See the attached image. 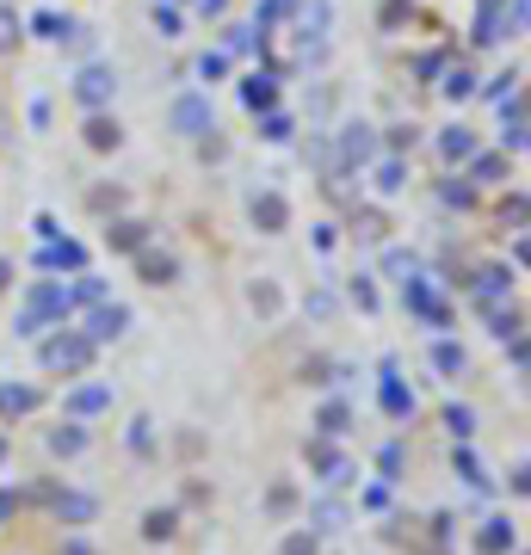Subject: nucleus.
<instances>
[{"instance_id": "1", "label": "nucleus", "mask_w": 531, "mask_h": 555, "mask_svg": "<svg viewBox=\"0 0 531 555\" xmlns=\"http://www.w3.org/2000/svg\"><path fill=\"white\" fill-rule=\"evenodd\" d=\"M68 315H75V290H68V284H56V278H44V284H31V296H25V315H19V333H25V340H38V333L56 321H68Z\"/></svg>"}, {"instance_id": "2", "label": "nucleus", "mask_w": 531, "mask_h": 555, "mask_svg": "<svg viewBox=\"0 0 531 555\" xmlns=\"http://www.w3.org/2000/svg\"><path fill=\"white\" fill-rule=\"evenodd\" d=\"M93 340H87V333H75V327H62V333H50V340L38 346V364L44 370H62V377H81V370L93 364Z\"/></svg>"}, {"instance_id": "3", "label": "nucleus", "mask_w": 531, "mask_h": 555, "mask_svg": "<svg viewBox=\"0 0 531 555\" xmlns=\"http://www.w3.org/2000/svg\"><path fill=\"white\" fill-rule=\"evenodd\" d=\"M167 130L186 136V142H204L210 130H217V105H210V93H180L167 105Z\"/></svg>"}, {"instance_id": "4", "label": "nucleus", "mask_w": 531, "mask_h": 555, "mask_svg": "<svg viewBox=\"0 0 531 555\" xmlns=\"http://www.w3.org/2000/svg\"><path fill=\"white\" fill-rule=\"evenodd\" d=\"M112 93H118V74L105 68V62H87V68L75 74V99H81L87 111H105V105H112Z\"/></svg>"}, {"instance_id": "5", "label": "nucleus", "mask_w": 531, "mask_h": 555, "mask_svg": "<svg viewBox=\"0 0 531 555\" xmlns=\"http://www.w3.org/2000/svg\"><path fill=\"white\" fill-rule=\"evenodd\" d=\"M124 333H130V309H124V303H93V315H87V340H93V346L124 340Z\"/></svg>"}, {"instance_id": "6", "label": "nucleus", "mask_w": 531, "mask_h": 555, "mask_svg": "<svg viewBox=\"0 0 531 555\" xmlns=\"http://www.w3.org/2000/svg\"><path fill=\"white\" fill-rule=\"evenodd\" d=\"M44 500H50V512L62 518V525H93V512H99V500L81 494V488H50Z\"/></svg>"}, {"instance_id": "7", "label": "nucleus", "mask_w": 531, "mask_h": 555, "mask_svg": "<svg viewBox=\"0 0 531 555\" xmlns=\"http://www.w3.org/2000/svg\"><path fill=\"white\" fill-rule=\"evenodd\" d=\"M81 136H87V148H93V155H118V148H124V124L112 118V111H87Z\"/></svg>"}, {"instance_id": "8", "label": "nucleus", "mask_w": 531, "mask_h": 555, "mask_svg": "<svg viewBox=\"0 0 531 555\" xmlns=\"http://www.w3.org/2000/svg\"><path fill=\"white\" fill-rule=\"evenodd\" d=\"M247 210H254V229L260 235H285L291 229V204L278 198V192H254V204H247Z\"/></svg>"}, {"instance_id": "9", "label": "nucleus", "mask_w": 531, "mask_h": 555, "mask_svg": "<svg viewBox=\"0 0 531 555\" xmlns=\"http://www.w3.org/2000/svg\"><path fill=\"white\" fill-rule=\"evenodd\" d=\"M38 272H87V247L81 241H44L38 247Z\"/></svg>"}, {"instance_id": "10", "label": "nucleus", "mask_w": 531, "mask_h": 555, "mask_svg": "<svg viewBox=\"0 0 531 555\" xmlns=\"http://www.w3.org/2000/svg\"><path fill=\"white\" fill-rule=\"evenodd\" d=\"M50 457H62V463H75V457H87V444H93V432L81 426V420H62V426H50Z\"/></svg>"}, {"instance_id": "11", "label": "nucleus", "mask_w": 531, "mask_h": 555, "mask_svg": "<svg viewBox=\"0 0 531 555\" xmlns=\"http://www.w3.org/2000/svg\"><path fill=\"white\" fill-rule=\"evenodd\" d=\"M309 463L322 469V488H346V481H352V463L334 451L328 438H309Z\"/></svg>"}, {"instance_id": "12", "label": "nucleus", "mask_w": 531, "mask_h": 555, "mask_svg": "<svg viewBox=\"0 0 531 555\" xmlns=\"http://www.w3.org/2000/svg\"><path fill=\"white\" fill-rule=\"evenodd\" d=\"M519 549V531H513V518H482V531H476V555H513Z\"/></svg>"}, {"instance_id": "13", "label": "nucleus", "mask_w": 531, "mask_h": 555, "mask_svg": "<svg viewBox=\"0 0 531 555\" xmlns=\"http://www.w3.org/2000/svg\"><path fill=\"white\" fill-rule=\"evenodd\" d=\"M377 155V130L371 124H346L340 130V167H365Z\"/></svg>"}, {"instance_id": "14", "label": "nucleus", "mask_w": 531, "mask_h": 555, "mask_svg": "<svg viewBox=\"0 0 531 555\" xmlns=\"http://www.w3.org/2000/svg\"><path fill=\"white\" fill-rule=\"evenodd\" d=\"M402 303L420 315V321H433V327H445L451 315H445V303H439V296H433V284L427 278H408V290H402Z\"/></svg>"}, {"instance_id": "15", "label": "nucleus", "mask_w": 531, "mask_h": 555, "mask_svg": "<svg viewBox=\"0 0 531 555\" xmlns=\"http://www.w3.org/2000/svg\"><path fill=\"white\" fill-rule=\"evenodd\" d=\"M377 401H383V414L389 420H414V395L396 383V364H383V383H377Z\"/></svg>"}, {"instance_id": "16", "label": "nucleus", "mask_w": 531, "mask_h": 555, "mask_svg": "<svg viewBox=\"0 0 531 555\" xmlns=\"http://www.w3.org/2000/svg\"><path fill=\"white\" fill-rule=\"evenodd\" d=\"M136 272H143V284H173L180 278V259L155 253V247H136Z\"/></svg>"}, {"instance_id": "17", "label": "nucleus", "mask_w": 531, "mask_h": 555, "mask_svg": "<svg viewBox=\"0 0 531 555\" xmlns=\"http://www.w3.org/2000/svg\"><path fill=\"white\" fill-rule=\"evenodd\" d=\"M105 247H112V253H136V247H149V222L118 216L112 229H105Z\"/></svg>"}, {"instance_id": "18", "label": "nucleus", "mask_w": 531, "mask_h": 555, "mask_svg": "<svg viewBox=\"0 0 531 555\" xmlns=\"http://www.w3.org/2000/svg\"><path fill=\"white\" fill-rule=\"evenodd\" d=\"M519 148H525V99L513 93L501 105V155H519Z\"/></svg>"}, {"instance_id": "19", "label": "nucleus", "mask_w": 531, "mask_h": 555, "mask_svg": "<svg viewBox=\"0 0 531 555\" xmlns=\"http://www.w3.org/2000/svg\"><path fill=\"white\" fill-rule=\"evenodd\" d=\"M105 407H112V389H105V383H87V389L68 395V420H93V414H105Z\"/></svg>"}, {"instance_id": "20", "label": "nucleus", "mask_w": 531, "mask_h": 555, "mask_svg": "<svg viewBox=\"0 0 531 555\" xmlns=\"http://www.w3.org/2000/svg\"><path fill=\"white\" fill-rule=\"evenodd\" d=\"M470 290H476V303H482V309H494V303H501V296L513 290V272H507V266H488V272H476V284H470Z\"/></svg>"}, {"instance_id": "21", "label": "nucleus", "mask_w": 531, "mask_h": 555, "mask_svg": "<svg viewBox=\"0 0 531 555\" xmlns=\"http://www.w3.org/2000/svg\"><path fill=\"white\" fill-rule=\"evenodd\" d=\"M241 105L247 111H272L278 105V81H272V74H247V81H241Z\"/></svg>"}, {"instance_id": "22", "label": "nucleus", "mask_w": 531, "mask_h": 555, "mask_svg": "<svg viewBox=\"0 0 531 555\" xmlns=\"http://www.w3.org/2000/svg\"><path fill=\"white\" fill-rule=\"evenodd\" d=\"M433 370H439V377H464V370H470V352L464 346H457V340H433Z\"/></svg>"}, {"instance_id": "23", "label": "nucleus", "mask_w": 531, "mask_h": 555, "mask_svg": "<svg viewBox=\"0 0 531 555\" xmlns=\"http://www.w3.org/2000/svg\"><path fill=\"white\" fill-rule=\"evenodd\" d=\"M439 155H445V161H470V155H476V130H464V124L439 130Z\"/></svg>"}, {"instance_id": "24", "label": "nucleus", "mask_w": 531, "mask_h": 555, "mask_svg": "<svg viewBox=\"0 0 531 555\" xmlns=\"http://www.w3.org/2000/svg\"><path fill=\"white\" fill-rule=\"evenodd\" d=\"M439 420H445V432H451L457 444H470V438H476V407H464V401H445V414H439Z\"/></svg>"}, {"instance_id": "25", "label": "nucleus", "mask_w": 531, "mask_h": 555, "mask_svg": "<svg viewBox=\"0 0 531 555\" xmlns=\"http://www.w3.org/2000/svg\"><path fill=\"white\" fill-rule=\"evenodd\" d=\"M464 167H470V173H464L470 185H501V179H507V155H470Z\"/></svg>"}, {"instance_id": "26", "label": "nucleus", "mask_w": 531, "mask_h": 555, "mask_svg": "<svg viewBox=\"0 0 531 555\" xmlns=\"http://www.w3.org/2000/svg\"><path fill=\"white\" fill-rule=\"evenodd\" d=\"M173 531H180V512H173V506H149V512H143V537H149V543H167Z\"/></svg>"}, {"instance_id": "27", "label": "nucleus", "mask_w": 531, "mask_h": 555, "mask_svg": "<svg viewBox=\"0 0 531 555\" xmlns=\"http://www.w3.org/2000/svg\"><path fill=\"white\" fill-rule=\"evenodd\" d=\"M315 426H322V438H346V432H352V407H346V401H322Z\"/></svg>"}, {"instance_id": "28", "label": "nucleus", "mask_w": 531, "mask_h": 555, "mask_svg": "<svg viewBox=\"0 0 531 555\" xmlns=\"http://www.w3.org/2000/svg\"><path fill=\"white\" fill-rule=\"evenodd\" d=\"M31 407H38V389H25V383H0V414H31Z\"/></svg>"}, {"instance_id": "29", "label": "nucleus", "mask_w": 531, "mask_h": 555, "mask_svg": "<svg viewBox=\"0 0 531 555\" xmlns=\"http://www.w3.org/2000/svg\"><path fill=\"white\" fill-rule=\"evenodd\" d=\"M439 93L457 105V99H476V68H464V62H457L451 74H445V81H439Z\"/></svg>"}, {"instance_id": "30", "label": "nucleus", "mask_w": 531, "mask_h": 555, "mask_svg": "<svg viewBox=\"0 0 531 555\" xmlns=\"http://www.w3.org/2000/svg\"><path fill=\"white\" fill-rule=\"evenodd\" d=\"M309 531H315V537H328V531H346V506H340V500H322V506L309 512Z\"/></svg>"}, {"instance_id": "31", "label": "nucleus", "mask_w": 531, "mask_h": 555, "mask_svg": "<svg viewBox=\"0 0 531 555\" xmlns=\"http://www.w3.org/2000/svg\"><path fill=\"white\" fill-rule=\"evenodd\" d=\"M322 31H328V7H322V0H303V7H297V37L309 44V37H322Z\"/></svg>"}, {"instance_id": "32", "label": "nucleus", "mask_w": 531, "mask_h": 555, "mask_svg": "<svg viewBox=\"0 0 531 555\" xmlns=\"http://www.w3.org/2000/svg\"><path fill=\"white\" fill-rule=\"evenodd\" d=\"M457 475H464L476 494H488V469H482V457L470 451V444H457Z\"/></svg>"}, {"instance_id": "33", "label": "nucleus", "mask_w": 531, "mask_h": 555, "mask_svg": "<svg viewBox=\"0 0 531 555\" xmlns=\"http://www.w3.org/2000/svg\"><path fill=\"white\" fill-rule=\"evenodd\" d=\"M439 204H451V210H470V204H476V185H470L464 173H457V179H445V185H439Z\"/></svg>"}, {"instance_id": "34", "label": "nucleus", "mask_w": 531, "mask_h": 555, "mask_svg": "<svg viewBox=\"0 0 531 555\" xmlns=\"http://www.w3.org/2000/svg\"><path fill=\"white\" fill-rule=\"evenodd\" d=\"M19 44H25V19L13 7H0V56H13Z\"/></svg>"}, {"instance_id": "35", "label": "nucleus", "mask_w": 531, "mask_h": 555, "mask_svg": "<svg viewBox=\"0 0 531 555\" xmlns=\"http://www.w3.org/2000/svg\"><path fill=\"white\" fill-rule=\"evenodd\" d=\"M402 179H408V161H402V155L377 161V192H383V198H389V192H402Z\"/></svg>"}, {"instance_id": "36", "label": "nucleus", "mask_w": 531, "mask_h": 555, "mask_svg": "<svg viewBox=\"0 0 531 555\" xmlns=\"http://www.w3.org/2000/svg\"><path fill=\"white\" fill-rule=\"evenodd\" d=\"M488 333H494V340H525V321H519V309H488Z\"/></svg>"}, {"instance_id": "37", "label": "nucleus", "mask_w": 531, "mask_h": 555, "mask_svg": "<svg viewBox=\"0 0 531 555\" xmlns=\"http://www.w3.org/2000/svg\"><path fill=\"white\" fill-rule=\"evenodd\" d=\"M278 555H322V537H315L309 525H297L285 543H278Z\"/></svg>"}, {"instance_id": "38", "label": "nucleus", "mask_w": 531, "mask_h": 555, "mask_svg": "<svg viewBox=\"0 0 531 555\" xmlns=\"http://www.w3.org/2000/svg\"><path fill=\"white\" fill-rule=\"evenodd\" d=\"M291 130H297V124H291V118H285L278 105H272L266 118H260V136H266V142H291Z\"/></svg>"}, {"instance_id": "39", "label": "nucleus", "mask_w": 531, "mask_h": 555, "mask_svg": "<svg viewBox=\"0 0 531 555\" xmlns=\"http://www.w3.org/2000/svg\"><path fill=\"white\" fill-rule=\"evenodd\" d=\"M31 31H38V37H50V44H62V37L75 31V25H68L62 13H38V19H31Z\"/></svg>"}, {"instance_id": "40", "label": "nucleus", "mask_w": 531, "mask_h": 555, "mask_svg": "<svg viewBox=\"0 0 531 555\" xmlns=\"http://www.w3.org/2000/svg\"><path fill=\"white\" fill-rule=\"evenodd\" d=\"M198 74H204V81H223V74H229V50H204L198 56Z\"/></svg>"}, {"instance_id": "41", "label": "nucleus", "mask_w": 531, "mask_h": 555, "mask_svg": "<svg viewBox=\"0 0 531 555\" xmlns=\"http://www.w3.org/2000/svg\"><path fill=\"white\" fill-rule=\"evenodd\" d=\"M291 506H297V488H291V481H278V488L266 494V512H278V518H285Z\"/></svg>"}, {"instance_id": "42", "label": "nucleus", "mask_w": 531, "mask_h": 555, "mask_svg": "<svg viewBox=\"0 0 531 555\" xmlns=\"http://www.w3.org/2000/svg\"><path fill=\"white\" fill-rule=\"evenodd\" d=\"M155 31L161 37H180V7H173V0H167V7L155 0Z\"/></svg>"}, {"instance_id": "43", "label": "nucleus", "mask_w": 531, "mask_h": 555, "mask_svg": "<svg viewBox=\"0 0 531 555\" xmlns=\"http://www.w3.org/2000/svg\"><path fill=\"white\" fill-rule=\"evenodd\" d=\"M377 469H383V481H396V475H402V444H383V451H377Z\"/></svg>"}, {"instance_id": "44", "label": "nucleus", "mask_w": 531, "mask_h": 555, "mask_svg": "<svg viewBox=\"0 0 531 555\" xmlns=\"http://www.w3.org/2000/svg\"><path fill=\"white\" fill-rule=\"evenodd\" d=\"M247 303H254L260 315H278V290H272V284H254V296H247Z\"/></svg>"}, {"instance_id": "45", "label": "nucleus", "mask_w": 531, "mask_h": 555, "mask_svg": "<svg viewBox=\"0 0 531 555\" xmlns=\"http://www.w3.org/2000/svg\"><path fill=\"white\" fill-rule=\"evenodd\" d=\"M149 426H155L149 414H136V420H130V451H149Z\"/></svg>"}, {"instance_id": "46", "label": "nucleus", "mask_w": 531, "mask_h": 555, "mask_svg": "<svg viewBox=\"0 0 531 555\" xmlns=\"http://www.w3.org/2000/svg\"><path fill=\"white\" fill-rule=\"evenodd\" d=\"M501 222H513V229H525V192H513V198L501 204Z\"/></svg>"}, {"instance_id": "47", "label": "nucleus", "mask_w": 531, "mask_h": 555, "mask_svg": "<svg viewBox=\"0 0 531 555\" xmlns=\"http://www.w3.org/2000/svg\"><path fill=\"white\" fill-rule=\"evenodd\" d=\"M513 93H519V74H501V81H494V87H488V99H501V105H507Z\"/></svg>"}, {"instance_id": "48", "label": "nucleus", "mask_w": 531, "mask_h": 555, "mask_svg": "<svg viewBox=\"0 0 531 555\" xmlns=\"http://www.w3.org/2000/svg\"><path fill=\"white\" fill-rule=\"evenodd\" d=\"M62 555H99V549H93L81 531H68V537H62Z\"/></svg>"}, {"instance_id": "49", "label": "nucleus", "mask_w": 531, "mask_h": 555, "mask_svg": "<svg viewBox=\"0 0 531 555\" xmlns=\"http://www.w3.org/2000/svg\"><path fill=\"white\" fill-rule=\"evenodd\" d=\"M309 315H315V321H328V315H334V296H328V290H315V296H309Z\"/></svg>"}, {"instance_id": "50", "label": "nucleus", "mask_w": 531, "mask_h": 555, "mask_svg": "<svg viewBox=\"0 0 531 555\" xmlns=\"http://www.w3.org/2000/svg\"><path fill=\"white\" fill-rule=\"evenodd\" d=\"M352 296H359V309H377V284H371V278L352 284Z\"/></svg>"}, {"instance_id": "51", "label": "nucleus", "mask_w": 531, "mask_h": 555, "mask_svg": "<svg viewBox=\"0 0 531 555\" xmlns=\"http://www.w3.org/2000/svg\"><path fill=\"white\" fill-rule=\"evenodd\" d=\"M198 13H204V19H223V13H229V0H198Z\"/></svg>"}, {"instance_id": "52", "label": "nucleus", "mask_w": 531, "mask_h": 555, "mask_svg": "<svg viewBox=\"0 0 531 555\" xmlns=\"http://www.w3.org/2000/svg\"><path fill=\"white\" fill-rule=\"evenodd\" d=\"M13 506H19L13 494H0V525H7V518H13Z\"/></svg>"}, {"instance_id": "53", "label": "nucleus", "mask_w": 531, "mask_h": 555, "mask_svg": "<svg viewBox=\"0 0 531 555\" xmlns=\"http://www.w3.org/2000/svg\"><path fill=\"white\" fill-rule=\"evenodd\" d=\"M13 284V266H7V259H0V290H7Z\"/></svg>"}, {"instance_id": "54", "label": "nucleus", "mask_w": 531, "mask_h": 555, "mask_svg": "<svg viewBox=\"0 0 531 555\" xmlns=\"http://www.w3.org/2000/svg\"><path fill=\"white\" fill-rule=\"evenodd\" d=\"M507 7V0H482V13H501Z\"/></svg>"}, {"instance_id": "55", "label": "nucleus", "mask_w": 531, "mask_h": 555, "mask_svg": "<svg viewBox=\"0 0 531 555\" xmlns=\"http://www.w3.org/2000/svg\"><path fill=\"white\" fill-rule=\"evenodd\" d=\"M0 463H7V438H0Z\"/></svg>"}]
</instances>
